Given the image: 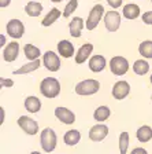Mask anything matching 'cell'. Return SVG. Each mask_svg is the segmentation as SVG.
<instances>
[{"label": "cell", "mask_w": 152, "mask_h": 154, "mask_svg": "<svg viewBox=\"0 0 152 154\" xmlns=\"http://www.w3.org/2000/svg\"><path fill=\"white\" fill-rule=\"evenodd\" d=\"M40 92L48 99H54L60 94V83L55 77H45L40 83Z\"/></svg>", "instance_id": "6da1fadb"}, {"label": "cell", "mask_w": 152, "mask_h": 154, "mask_svg": "<svg viewBox=\"0 0 152 154\" xmlns=\"http://www.w3.org/2000/svg\"><path fill=\"white\" fill-rule=\"evenodd\" d=\"M56 134L52 128H45L43 129V132L40 134V144H41L43 150L45 153H52L56 147Z\"/></svg>", "instance_id": "7a4b0ae2"}, {"label": "cell", "mask_w": 152, "mask_h": 154, "mask_svg": "<svg viewBox=\"0 0 152 154\" xmlns=\"http://www.w3.org/2000/svg\"><path fill=\"white\" fill-rule=\"evenodd\" d=\"M100 90V83L97 80L89 79V80H82L79 81L76 85V94L81 96H86V95H93Z\"/></svg>", "instance_id": "3957f363"}, {"label": "cell", "mask_w": 152, "mask_h": 154, "mask_svg": "<svg viewBox=\"0 0 152 154\" xmlns=\"http://www.w3.org/2000/svg\"><path fill=\"white\" fill-rule=\"evenodd\" d=\"M104 15V7L101 6V4H96V6L92 7V10L89 11V15H88V19H86V29L88 30H93L96 29V26L99 25L100 22V19L103 18Z\"/></svg>", "instance_id": "277c9868"}, {"label": "cell", "mask_w": 152, "mask_h": 154, "mask_svg": "<svg viewBox=\"0 0 152 154\" xmlns=\"http://www.w3.org/2000/svg\"><path fill=\"white\" fill-rule=\"evenodd\" d=\"M110 70L115 76H124L129 70V62L124 57H114L110 61Z\"/></svg>", "instance_id": "5b68a950"}, {"label": "cell", "mask_w": 152, "mask_h": 154, "mask_svg": "<svg viewBox=\"0 0 152 154\" xmlns=\"http://www.w3.org/2000/svg\"><path fill=\"white\" fill-rule=\"evenodd\" d=\"M104 25L108 32H117L121 26V15L118 11H107L104 15Z\"/></svg>", "instance_id": "8992f818"}, {"label": "cell", "mask_w": 152, "mask_h": 154, "mask_svg": "<svg viewBox=\"0 0 152 154\" xmlns=\"http://www.w3.org/2000/svg\"><path fill=\"white\" fill-rule=\"evenodd\" d=\"M6 30L10 37L21 38L23 36V33H25V26H23V23L19 19H10L8 22H7Z\"/></svg>", "instance_id": "52a82bcc"}, {"label": "cell", "mask_w": 152, "mask_h": 154, "mask_svg": "<svg viewBox=\"0 0 152 154\" xmlns=\"http://www.w3.org/2000/svg\"><path fill=\"white\" fill-rule=\"evenodd\" d=\"M18 125L22 128V131L28 135H36L38 132V124L33 119L28 116H21L18 119Z\"/></svg>", "instance_id": "ba28073f"}, {"label": "cell", "mask_w": 152, "mask_h": 154, "mask_svg": "<svg viewBox=\"0 0 152 154\" xmlns=\"http://www.w3.org/2000/svg\"><path fill=\"white\" fill-rule=\"evenodd\" d=\"M130 92V85L127 81H117V83L112 85V91H111V94H112V96H114L117 100H122L125 99L127 95H129Z\"/></svg>", "instance_id": "9c48e42d"}, {"label": "cell", "mask_w": 152, "mask_h": 154, "mask_svg": "<svg viewBox=\"0 0 152 154\" xmlns=\"http://www.w3.org/2000/svg\"><path fill=\"white\" fill-rule=\"evenodd\" d=\"M43 63L49 72H58L60 69V59L54 51H47L43 58Z\"/></svg>", "instance_id": "30bf717a"}, {"label": "cell", "mask_w": 152, "mask_h": 154, "mask_svg": "<svg viewBox=\"0 0 152 154\" xmlns=\"http://www.w3.org/2000/svg\"><path fill=\"white\" fill-rule=\"evenodd\" d=\"M108 135V127L106 124H96L89 129V139L92 142H101Z\"/></svg>", "instance_id": "8fae6325"}, {"label": "cell", "mask_w": 152, "mask_h": 154, "mask_svg": "<svg viewBox=\"0 0 152 154\" xmlns=\"http://www.w3.org/2000/svg\"><path fill=\"white\" fill-rule=\"evenodd\" d=\"M55 117H56L59 121H62L63 124H67V125L76 122V114H74L71 110L67 109V107H62V106H59V107L55 109Z\"/></svg>", "instance_id": "7c38bea8"}, {"label": "cell", "mask_w": 152, "mask_h": 154, "mask_svg": "<svg viewBox=\"0 0 152 154\" xmlns=\"http://www.w3.org/2000/svg\"><path fill=\"white\" fill-rule=\"evenodd\" d=\"M19 54V44L16 42H11L3 50V59L6 62H14Z\"/></svg>", "instance_id": "4fadbf2b"}, {"label": "cell", "mask_w": 152, "mask_h": 154, "mask_svg": "<svg viewBox=\"0 0 152 154\" xmlns=\"http://www.w3.org/2000/svg\"><path fill=\"white\" fill-rule=\"evenodd\" d=\"M92 51H93V44H91V43L82 44L76 54V63H78V65L84 63L89 58V55L92 54Z\"/></svg>", "instance_id": "5bb4252c"}, {"label": "cell", "mask_w": 152, "mask_h": 154, "mask_svg": "<svg viewBox=\"0 0 152 154\" xmlns=\"http://www.w3.org/2000/svg\"><path fill=\"white\" fill-rule=\"evenodd\" d=\"M58 51H59V55L63 58H70L74 55V45L69 40H60L58 43Z\"/></svg>", "instance_id": "9a60e30c"}, {"label": "cell", "mask_w": 152, "mask_h": 154, "mask_svg": "<svg viewBox=\"0 0 152 154\" xmlns=\"http://www.w3.org/2000/svg\"><path fill=\"white\" fill-rule=\"evenodd\" d=\"M69 29H70V35L73 37H79L84 29V19L79 18V17H74L71 19V22L69 23Z\"/></svg>", "instance_id": "2e32d148"}, {"label": "cell", "mask_w": 152, "mask_h": 154, "mask_svg": "<svg viewBox=\"0 0 152 154\" xmlns=\"http://www.w3.org/2000/svg\"><path fill=\"white\" fill-rule=\"evenodd\" d=\"M106 67V58L103 55H93L89 61V69L93 73H99Z\"/></svg>", "instance_id": "e0dca14e"}, {"label": "cell", "mask_w": 152, "mask_h": 154, "mask_svg": "<svg viewBox=\"0 0 152 154\" xmlns=\"http://www.w3.org/2000/svg\"><path fill=\"white\" fill-rule=\"evenodd\" d=\"M136 138L139 142L141 143H147L152 139V128L149 125H143V127H140L136 132Z\"/></svg>", "instance_id": "ac0fdd59"}, {"label": "cell", "mask_w": 152, "mask_h": 154, "mask_svg": "<svg viewBox=\"0 0 152 154\" xmlns=\"http://www.w3.org/2000/svg\"><path fill=\"white\" fill-rule=\"evenodd\" d=\"M25 109L29 113H37L41 109V100L37 96H28L25 99Z\"/></svg>", "instance_id": "d6986e66"}, {"label": "cell", "mask_w": 152, "mask_h": 154, "mask_svg": "<svg viewBox=\"0 0 152 154\" xmlns=\"http://www.w3.org/2000/svg\"><path fill=\"white\" fill-rule=\"evenodd\" d=\"M40 65H41L40 59H37V61H30L29 63L23 65V66H21L19 69L14 70L13 73H14V74H26V73H32V72L37 70L38 67H40Z\"/></svg>", "instance_id": "ffe728a7"}, {"label": "cell", "mask_w": 152, "mask_h": 154, "mask_svg": "<svg viewBox=\"0 0 152 154\" xmlns=\"http://www.w3.org/2000/svg\"><path fill=\"white\" fill-rule=\"evenodd\" d=\"M122 14L126 19H136L137 17L140 15V7L137 4H133V3H129L124 7L122 10Z\"/></svg>", "instance_id": "44dd1931"}, {"label": "cell", "mask_w": 152, "mask_h": 154, "mask_svg": "<svg viewBox=\"0 0 152 154\" xmlns=\"http://www.w3.org/2000/svg\"><path fill=\"white\" fill-rule=\"evenodd\" d=\"M23 52H25V57L28 58L29 61H37L38 58H40V55H41L40 48L33 45V44H25Z\"/></svg>", "instance_id": "7402d4cb"}, {"label": "cell", "mask_w": 152, "mask_h": 154, "mask_svg": "<svg viewBox=\"0 0 152 154\" xmlns=\"http://www.w3.org/2000/svg\"><path fill=\"white\" fill-rule=\"evenodd\" d=\"M25 13L29 17H38L43 13V4L38 2H29L25 6Z\"/></svg>", "instance_id": "603a6c76"}, {"label": "cell", "mask_w": 152, "mask_h": 154, "mask_svg": "<svg viewBox=\"0 0 152 154\" xmlns=\"http://www.w3.org/2000/svg\"><path fill=\"white\" fill-rule=\"evenodd\" d=\"M79 139H81L79 131H77V129H70V131H67L66 134H64L63 140L67 146H76L79 142Z\"/></svg>", "instance_id": "cb8c5ba5"}, {"label": "cell", "mask_w": 152, "mask_h": 154, "mask_svg": "<svg viewBox=\"0 0 152 154\" xmlns=\"http://www.w3.org/2000/svg\"><path fill=\"white\" fill-rule=\"evenodd\" d=\"M110 116H111V110L108 106H99L97 109L95 110V113H93L95 120L99 122H103V121H106V120H108Z\"/></svg>", "instance_id": "d4e9b609"}, {"label": "cell", "mask_w": 152, "mask_h": 154, "mask_svg": "<svg viewBox=\"0 0 152 154\" xmlns=\"http://www.w3.org/2000/svg\"><path fill=\"white\" fill-rule=\"evenodd\" d=\"M59 17H60V10L56 8V7H54V8L49 10V13H48L47 15H45V18L43 19L41 25L43 26H51Z\"/></svg>", "instance_id": "484cf974"}, {"label": "cell", "mask_w": 152, "mask_h": 154, "mask_svg": "<svg viewBox=\"0 0 152 154\" xmlns=\"http://www.w3.org/2000/svg\"><path fill=\"white\" fill-rule=\"evenodd\" d=\"M148 70H149V63L147 61H144V59H137L133 63V72L136 74H139V76L147 74Z\"/></svg>", "instance_id": "4316f807"}, {"label": "cell", "mask_w": 152, "mask_h": 154, "mask_svg": "<svg viewBox=\"0 0 152 154\" xmlns=\"http://www.w3.org/2000/svg\"><path fill=\"white\" fill-rule=\"evenodd\" d=\"M139 52L144 58L152 59V40H145L139 45Z\"/></svg>", "instance_id": "83f0119b"}, {"label": "cell", "mask_w": 152, "mask_h": 154, "mask_svg": "<svg viewBox=\"0 0 152 154\" xmlns=\"http://www.w3.org/2000/svg\"><path fill=\"white\" fill-rule=\"evenodd\" d=\"M129 147V134L127 132H121L119 135V150L121 154H126Z\"/></svg>", "instance_id": "f1b7e54d"}, {"label": "cell", "mask_w": 152, "mask_h": 154, "mask_svg": "<svg viewBox=\"0 0 152 154\" xmlns=\"http://www.w3.org/2000/svg\"><path fill=\"white\" fill-rule=\"evenodd\" d=\"M77 7H78V0H70L69 3L66 4V7H64L62 15H63L64 18H69V17L77 10Z\"/></svg>", "instance_id": "f546056e"}, {"label": "cell", "mask_w": 152, "mask_h": 154, "mask_svg": "<svg viewBox=\"0 0 152 154\" xmlns=\"http://www.w3.org/2000/svg\"><path fill=\"white\" fill-rule=\"evenodd\" d=\"M141 19H143V22L145 23V25H152V11L144 13L143 17H141Z\"/></svg>", "instance_id": "4dcf8cb0"}, {"label": "cell", "mask_w": 152, "mask_h": 154, "mask_svg": "<svg viewBox=\"0 0 152 154\" xmlns=\"http://www.w3.org/2000/svg\"><path fill=\"white\" fill-rule=\"evenodd\" d=\"M107 3H108V6H110L111 8L117 10V8H119V7L122 6V0H107Z\"/></svg>", "instance_id": "1f68e13d"}, {"label": "cell", "mask_w": 152, "mask_h": 154, "mask_svg": "<svg viewBox=\"0 0 152 154\" xmlns=\"http://www.w3.org/2000/svg\"><path fill=\"white\" fill-rule=\"evenodd\" d=\"M0 84H1V87H6V88H11V87L14 85V81L11 80V79H1L0 80Z\"/></svg>", "instance_id": "d6a6232c"}, {"label": "cell", "mask_w": 152, "mask_h": 154, "mask_svg": "<svg viewBox=\"0 0 152 154\" xmlns=\"http://www.w3.org/2000/svg\"><path fill=\"white\" fill-rule=\"evenodd\" d=\"M130 154H148V151H147L145 149H143V147H136V149L132 150V153Z\"/></svg>", "instance_id": "836d02e7"}, {"label": "cell", "mask_w": 152, "mask_h": 154, "mask_svg": "<svg viewBox=\"0 0 152 154\" xmlns=\"http://www.w3.org/2000/svg\"><path fill=\"white\" fill-rule=\"evenodd\" d=\"M10 3H11V0H0V7L4 8V7L10 6Z\"/></svg>", "instance_id": "e575fe53"}, {"label": "cell", "mask_w": 152, "mask_h": 154, "mask_svg": "<svg viewBox=\"0 0 152 154\" xmlns=\"http://www.w3.org/2000/svg\"><path fill=\"white\" fill-rule=\"evenodd\" d=\"M52 3H60V2H63V0H51Z\"/></svg>", "instance_id": "d590c367"}, {"label": "cell", "mask_w": 152, "mask_h": 154, "mask_svg": "<svg viewBox=\"0 0 152 154\" xmlns=\"http://www.w3.org/2000/svg\"><path fill=\"white\" fill-rule=\"evenodd\" d=\"M30 154H41V153H38V151H32Z\"/></svg>", "instance_id": "8d00e7d4"}, {"label": "cell", "mask_w": 152, "mask_h": 154, "mask_svg": "<svg viewBox=\"0 0 152 154\" xmlns=\"http://www.w3.org/2000/svg\"><path fill=\"white\" fill-rule=\"evenodd\" d=\"M149 80H151V84H152V74H151V77H149Z\"/></svg>", "instance_id": "74e56055"}]
</instances>
